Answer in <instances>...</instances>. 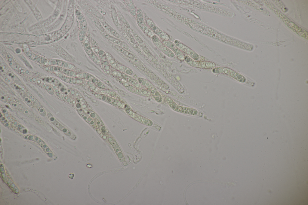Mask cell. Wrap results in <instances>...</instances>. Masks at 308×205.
<instances>
[{
	"mask_svg": "<svg viewBox=\"0 0 308 205\" xmlns=\"http://www.w3.org/2000/svg\"><path fill=\"white\" fill-rule=\"evenodd\" d=\"M212 72L216 74H222L227 75L242 83H244L246 81V78L243 75L228 68L224 67H214L212 69Z\"/></svg>",
	"mask_w": 308,
	"mask_h": 205,
	"instance_id": "1",
	"label": "cell"
},
{
	"mask_svg": "<svg viewBox=\"0 0 308 205\" xmlns=\"http://www.w3.org/2000/svg\"><path fill=\"white\" fill-rule=\"evenodd\" d=\"M137 80L139 83L146 89L148 91L152 97L157 102H161L163 100L162 98L157 89L149 81L142 78H139Z\"/></svg>",
	"mask_w": 308,
	"mask_h": 205,
	"instance_id": "2",
	"label": "cell"
},
{
	"mask_svg": "<svg viewBox=\"0 0 308 205\" xmlns=\"http://www.w3.org/2000/svg\"><path fill=\"white\" fill-rule=\"evenodd\" d=\"M165 98L167 102L170 107L175 111L192 115H196L198 113V111L194 109L178 105L169 96H166Z\"/></svg>",
	"mask_w": 308,
	"mask_h": 205,
	"instance_id": "3",
	"label": "cell"
},
{
	"mask_svg": "<svg viewBox=\"0 0 308 205\" xmlns=\"http://www.w3.org/2000/svg\"><path fill=\"white\" fill-rule=\"evenodd\" d=\"M185 56L184 60L190 66L198 68L209 69L214 68L216 64L209 61H201L194 60L188 55Z\"/></svg>",
	"mask_w": 308,
	"mask_h": 205,
	"instance_id": "4",
	"label": "cell"
},
{
	"mask_svg": "<svg viewBox=\"0 0 308 205\" xmlns=\"http://www.w3.org/2000/svg\"><path fill=\"white\" fill-rule=\"evenodd\" d=\"M125 109L128 115L136 121L148 126H151L153 124V122L151 120L135 112L128 106L126 105Z\"/></svg>",
	"mask_w": 308,
	"mask_h": 205,
	"instance_id": "5",
	"label": "cell"
},
{
	"mask_svg": "<svg viewBox=\"0 0 308 205\" xmlns=\"http://www.w3.org/2000/svg\"><path fill=\"white\" fill-rule=\"evenodd\" d=\"M174 43L176 45L182 52H183L194 60L199 61L200 60V57L199 54L191 49L177 40H176L174 41Z\"/></svg>",
	"mask_w": 308,
	"mask_h": 205,
	"instance_id": "6",
	"label": "cell"
},
{
	"mask_svg": "<svg viewBox=\"0 0 308 205\" xmlns=\"http://www.w3.org/2000/svg\"><path fill=\"white\" fill-rule=\"evenodd\" d=\"M162 43L165 46L173 52L175 56L179 60L181 61H183L184 60V54L175 44L171 42L166 40L164 41H162Z\"/></svg>",
	"mask_w": 308,
	"mask_h": 205,
	"instance_id": "7",
	"label": "cell"
},
{
	"mask_svg": "<svg viewBox=\"0 0 308 205\" xmlns=\"http://www.w3.org/2000/svg\"><path fill=\"white\" fill-rule=\"evenodd\" d=\"M154 43L156 46L165 54L167 56L171 57L174 58L175 57V55L173 52L169 48L162 44L158 39L157 41H154Z\"/></svg>",
	"mask_w": 308,
	"mask_h": 205,
	"instance_id": "8",
	"label": "cell"
},
{
	"mask_svg": "<svg viewBox=\"0 0 308 205\" xmlns=\"http://www.w3.org/2000/svg\"><path fill=\"white\" fill-rule=\"evenodd\" d=\"M125 79L130 84L133 86L139 88H144L138 82L137 80L131 77L130 75L122 73Z\"/></svg>",
	"mask_w": 308,
	"mask_h": 205,
	"instance_id": "9",
	"label": "cell"
},
{
	"mask_svg": "<svg viewBox=\"0 0 308 205\" xmlns=\"http://www.w3.org/2000/svg\"><path fill=\"white\" fill-rule=\"evenodd\" d=\"M131 92L145 97H149L151 96V94L149 92L144 88H139L134 87Z\"/></svg>",
	"mask_w": 308,
	"mask_h": 205,
	"instance_id": "10",
	"label": "cell"
},
{
	"mask_svg": "<svg viewBox=\"0 0 308 205\" xmlns=\"http://www.w3.org/2000/svg\"><path fill=\"white\" fill-rule=\"evenodd\" d=\"M115 68L122 71V73L129 75H132L133 73L130 68L119 64H117Z\"/></svg>",
	"mask_w": 308,
	"mask_h": 205,
	"instance_id": "11",
	"label": "cell"
},
{
	"mask_svg": "<svg viewBox=\"0 0 308 205\" xmlns=\"http://www.w3.org/2000/svg\"><path fill=\"white\" fill-rule=\"evenodd\" d=\"M103 35L105 37H106V38H107L112 42L116 44H117V45H118L119 46H121V47H124L125 48L127 49V47L125 46V44L124 43H123L121 41L116 39L115 38L112 37L108 34L106 33H103Z\"/></svg>",
	"mask_w": 308,
	"mask_h": 205,
	"instance_id": "12",
	"label": "cell"
},
{
	"mask_svg": "<svg viewBox=\"0 0 308 205\" xmlns=\"http://www.w3.org/2000/svg\"><path fill=\"white\" fill-rule=\"evenodd\" d=\"M115 47L117 49H118V50L126 56L130 58H131L134 59V57L131 54L124 49L122 47L117 45H115Z\"/></svg>",
	"mask_w": 308,
	"mask_h": 205,
	"instance_id": "13",
	"label": "cell"
},
{
	"mask_svg": "<svg viewBox=\"0 0 308 205\" xmlns=\"http://www.w3.org/2000/svg\"><path fill=\"white\" fill-rule=\"evenodd\" d=\"M103 23V26H105L106 28L113 35L118 38L119 37V35L117 32L110 25H107V23Z\"/></svg>",
	"mask_w": 308,
	"mask_h": 205,
	"instance_id": "14",
	"label": "cell"
},
{
	"mask_svg": "<svg viewBox=\"0 0 308 205\" xmlns=\"http://www.w3.org/2000/svg\"><path fill=\"white\" fill-rule=\"evenodd\" d=\"M38 143L42 148L43 149L44 151L46 153L48 154L49 153H51V152L48 147L46 145L45 143H44V142L41 139L40 140V142H39Z\"/></svg>",
	"mask_w": 308,
	"mask_h": 205,
	"instance_id": "15",
	"label": "cell"
},
{
	"mask_svg": "<svg viewBox=\"0 0 308 205\" xmlns=\"http://www.w3.org/2000/svg\"><path fill=\"white\" fill-rule=\"evenodd\" d=\"M112 75L118 77L120 78L123 76L122 73L118 71H114L112 72Z\"/></svg>",
	"mask_w": 308,
	"mask_h": 205,
	"instance_id": "16",
	"label": "cell"
}]
</instances>
